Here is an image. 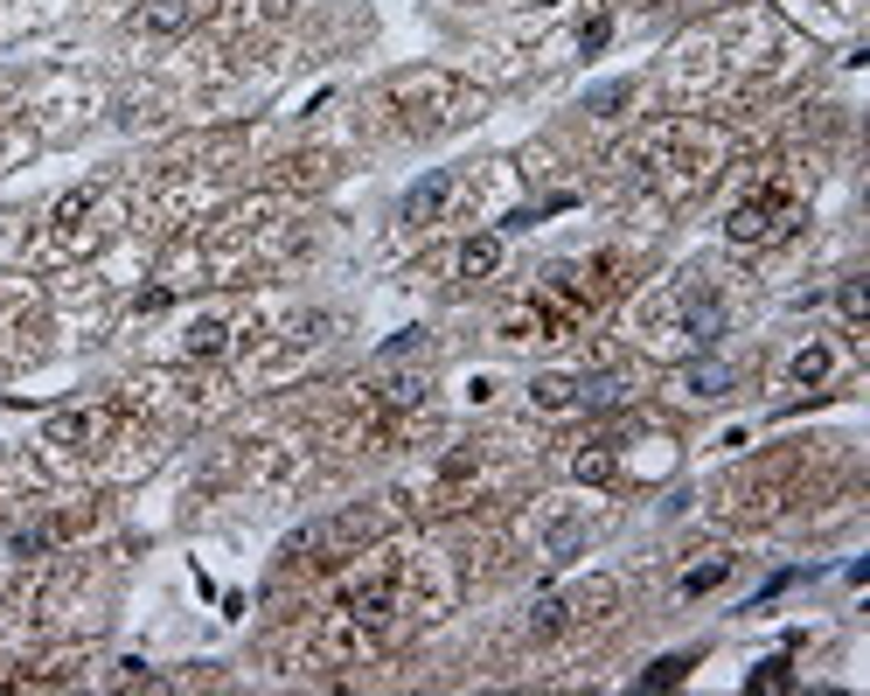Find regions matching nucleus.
<instances>
[{
	"label": "nucleus",
	"instance_id": "obj_19",
	"mask_svg": "<svg viewBox=\"0 0 870 696\" xmlns=\"http://www.w3.org/2000/svg\"><path fill=\"white\" fill-rule=\"evenodd\" d=\"M411 349H426V334H418V327L390 334V342H383V363H398V355H411Z\"/></svg>",
	"mask_w": 870,
	"mask_h": 696
},
{
	"label": "nucleus",
	"instance_id": "obj_3",
	"mask_svg": "<svg viewBox=\"0 0 870 696\" xmlns=\"http://www.w3.org/2000/svg\"><path fill=\"white\" fill-rule=\"evenodd\" d=\"M446 202H453V174L432 168L426 182H411V189H404V223H432V216L446 210Z\"/></svg>",
	"mask_w": 870,
	"mask_h": 696
},
{
	"label": "nucleus",
	"instance_id": "obj_22",
	"mask_svg": "<svg viewBox=\"0 0 870 696\" xmlns=\"http://www.w3.org/2000/svg\"><path fill=\"white\" fill-rule=\"evenodd\" d=\"M794 578H801V572H773L767 585H759V599H752V613H759V606H767V599H780V592H787V585H794Z\"/></svg>",
	"mask_w": 870,
	"mask_h": 696
},
{
	"label": "nucleus",
	"instance_id": "obj_9",
	"mask_svg": "<svg viewBox=\"0 0 870 696\" xmlns=\"http://www.w3.org/2000/svg\"><path fill=\"white\" fill-rule=\"evenodd\" d=\"M724 578H731V557H710L697 572H682V599H703V592H718Z\"/></svg>",
	"mask_w": 870,
	"mask_h": 696
},
{
	"label": "nucleus",
	"instance_id": "obj_2",
	"mask_svg": "<svg viewBox=\"0 0 870 696\" xmlns=\"http://www.w3.org/2000/svg\"><path fill=\"white\" fill-rule=\"evenodd\" d=\"M682 327H690V342H697V349H718V334H724V300L697 286L690 300H682Z\"/></svg>",
	"mask_w": 870,
	"mask_h": 696
},
{
	"label": "nucleus",
	"instance_id": "obj_7",
	"mask_svg": "<svg viewBox=\"0 0 870 696\" xmlns=\"http://www.w3.org/2000/svg\"><path fill=\"white\" fill-rule=\"evenodd\" d=\"M196 8H202V0H153L140 21H147L153 36H174V29H189V21H196Z\"/></svg>",
	"mask_w": 870,
	"mask_h": 696
},
{
	"label": "nucleus",
	"instance_id": "obj_13",
	"mask_svg": "<svg viewBox=\"0 0 870 696\" xmlns=\"http://www.w3.org/2000/svg\"><path fill=\"white\" fill-rule=\"evenodd\" d=\"M690 391H697V397H724V391H731V370H724V363H697V370H690Z\"/></svg>",
	"mask_w": 870,
	"mask_h": 696
},
{
	"label": "nucleus",
	"instance_id": "obj_8",
	"mask_svg": "<svg viewBox=\"0 0 870 696\" xmlns=\"http://www.w3.org/2000/svg\"><path fill=\"white\" fill-rule=\"evenodd\" d=\"M829 370H836V355H829V349H801L794 363H787V376H794L801 391H814V383H829Z\"/></svg>",
	"mask_w": 870,
	"mask_h": 696
},
{
	"label": "nucleus",
	"instance_id": "obj_15",
	"mask_svg": "<svg viewBox=\"0 0 870 696\" xmlns=\"http://www.w3.org/2000/svg\"><path fill=\"white\" fill-rule=\"evenodd\" d=\"M746 689H794V676H787V655H773V662H759Z\"/></svg>",
	"mask_w": 870,
	"mask_h": 696
},
{
	"label": "nucleus",
	"instance_id": "obj_23",
	"mask_svg": "<svg viewBox=\"0 0 870 696\" xmlns=\"http://www.w3.org/2000/svg\"><path fill=\"white\" fill-rule=\"evenodd\" d=\"M84 210H91V189H77V195H63V210H57V216H63V223H77Z\"/></svg>",
	"mask_w": 870,
	"mask_h": 696
},
{
	"label": "nucleus",
	"instance_id": "obj_20",
	"mask_svg": "<svg viewBox=\"0 0 870 696\" xmlns=\"http://www.w3.org/2000/svg\"><path fill=\"white\" fill-rule=\"evenodd\" d=\"M14 557H36V551H49V529H14V544H8Z\"/></svg>",
	"mask_w": 870,
	"mask_h": 696
},
{
	"label": "nucleus",
	"instance_id": "obj_4",
	"mask_svg": "<svg viewBox=\"0 0 870 696\" xmlns=\"http://www.w3.org/2000/svg\"><path fill=\"white\" fill-rule=\"evenodd\" d=\"M390 599H398V572H383V578H369V585H349V592H341V613H356V621H383Z\"/></svg>",
	"mask_w": 870,
	"mask_h": 696
},
{
	"label": "nucleus",
	"instance_id": "obj_11",
	"mask_svg": "<svg viewBox=\"0 0 870 696\" xmlns=\"http://www.w3.org/2000/svg\"><path fill=\"white\" fill-rule=\"evenodd\" d=\"M223 342H230V327H223L217 314H209V321H196V327H189V342H181V349H189V355H223Z\"/></svg>",
	"mask_w": 870,
	"mask_h": 696
},
{
	"label": "nucleus",
	"instance_id": "obj_16",
	"mask_svg": "<svg viewBox=\"0 0 870 696\" xmlns=\"http://www.w3.org/2000/svg\"><path fill=\"white\" fill-rule=\"evenodd\" d=\"M606 42H613V14H592L586 29H578V49H586V57H599Z\"/></svg>",
	"mask_w": 870,
	"mask_h": 696
},
{
	"label": "nucleus",
	"instance_id": "obj_17",
	"mask_svg": "<svg viewBox=\"0 0 870 696\" xmlns=\"http://www.w3.org/2000/svg\"><path fill=\"white\" fill-rule=\"evenodd\" d=\"M578 544H586L578 523H550V557H578Z\"/></svg>",
	"mask_w": 870,
	"mask_h": 696
},
{
	"label": "nucleus",
	"instance_id": "obj_10",
	"mask_svg": "<svg viewBox=\"0 0 870 696\" xmlns=\"http://www.w3.org/2000/svg\"><path fill=\"white\" fill-rule=\"evenodd\" d=\"M564 621H571V599H558V592H543V599L530 606V634H537V640H543V634H558Z\"/></svg>",
	"mask_w": 870,
	"mask_h": 696
},
{
	"label": "nucleus",
	"instance_id": "obj_5",
	"mask_svg": "<svg viewBox=\"0 0 870 696\" xmlns=\"http://www.w3.org/2000/svg\"><path fill=\"white\" fill-rule=\"evenodd\" d=\"M494 265H502V230H481L460 244V279H488Z\"/></svg>",
	"mask_w": 870,
	"mask_h": 696
},
{
	"label": "nucleus",
	"instance_id": "obj_6",
	"mask_svg": "<svg viewBox=\"0 0 870 696\" xmlns=\"http://www.w3.org/2000/svg\"><path fill=\"white\" fill-rule=\"evenodd\" d=\"M578 391H586V383H571V376H537L530 383V404L537 411H578Z\"/></svg>",
	"mask_w": 870,
	"mask_h": 696
},
{
	"label": "nucleus",
	"instance_id": "obj_21",
	"mask_svg": "<svg viewBox=\"0 0 870 696\" xmlns=\"http://www.w3.org/2000/svg\"><path fill=\"white\" fill-rule=\"evenodd\" d=\"M49 432H57V440H84V432H98V418H84V411H77V418H57Z\"/></svg>",
	"mask_w": 870,
	"mask_h": 696
},
{
	"label": "nucleus",
	"instance_id": "obj_1",
	"mask_svg": "<svg viewBox=\"0 0 870 696\" xmlns=\"http://www.w3.org/2000/svg\"><path fill=\"white\" fill-rule=\"evenodd\" d=\"M787 230H794V195H787L780 182L759 189V195H746V202L724 216V238H731V244H773V238H787Z\"/></svg>",
	"mask_w": 870,
	"mask_h": 696
},
{
	"label": "nucleus",
	"instance_id": "obj_12",
	"mask_svg": "<svg viewBox=\"0 0 870 696\" xmlns=\"http://www.w3.org/2000/svg\"><path fill=\"white\" fill-rule=\"evenodd\" d=\"M836 306H842V321H863V314H870V279H842Z\"/></svg>",
	"mask_w": 870,
	"mask_h": 696
},
{
	"label": "nucleus",
	"instance_id": "obj_14",
	"mask_svg": "<svg viewBox=\"0 0 870 696\" xmlns=\"http://www.w3.org/2000/svg\"><path fill=\"white\" fill-rule=\"evenodd\" d=\"M682 676H690V655H662V662H654L641 683H648V689H676Z\"/></svg>",
	"mask_w": 870,
	"mask_h": 696
},
{
	"label": "nucleus",
	"instance_id": "obj_18",
	"mask_svg": "<svg viewBox=\"0 0 870 696\" xmlns=\"http://www.w3.org/2000/svg\"><path fill=\"white\" fill-rule=\"evenodd\" d=\"M627 98H634V84H599L586 105H592V112H613V105H627Z\"/></svg>",
	"mask_w": 870,
	"mask_h": 696
}]
</instances>
